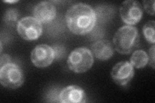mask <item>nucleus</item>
Here are the masks:
<instances>
[{
	"label": "nucleus",
	"instance_id": "f257e3e1",
	"mask_svg": "<svg viewBox=\"0 0 155 103\" xmlns=\"http://www.w3.org/2000/svg\"><path fill=\"white\" fill-rule=\"evenodd\" d=\"M67 25L76 35H85L92 31L96 23V13L90 5L80 3L71 7L66 13Z\"/></svg>",
	"mask_w": 155,
	"mask_h": 103
},
{
	"label": "nucleus",
	"instance_id": "4468645a",
	"mask_svg": "<svg viewBox=\"0 0 155 103\" xmlns=\"http://www.w3.org/2000/svg\"><path fill=\"white\" fill-rule=\"evenodd\" d=\"M19 12L16 8H9L5 13L3 21L9 26L14 27L18 23Z\"/></svg>",
	"mask_w": 155,
	"mask_h": 103
},
{
	"label": "nucleus",
	"instance_id": "9d476101",
	"mask_svg": "<svg viewBox=\"0 0 155 103\" xmlns=\"http://www.w3.org/2000/svg\"><path fill=\"white\" fill-rule=\"evenodd\" d=\"M33 15L41 23H48L55 18L56 8L50 2H42L34 8Z\"/></svg>",
	"mask_w": 155,
	"mask_h": 103
},
{
	"label": "nucleus",
	"instance_id": "ddd939ff",
	"mask_svg": "<svg viewBox=\"0 0 155 103\" xmlns=\"http://www.w3.org/2000/svg\"><path fill=\"white\" fill-rule=\"evenodd\" d=\"M154 27L155 22L154 20L147 21L143 27V33L145 40L149 43L154 44L155 36H154Z\"/></svg>",
	"mask_w": 155,
	"mask_h": 103
},
{
	"label": "nucleus",
	"instance_id": "9b49d317",
	"mask_svg": "<svg viewBox=\"0 0 155 103\" xmlns=\"http://www.w3.org/2000/svg\"><path fill=\"white\" fill-rule=\"evenodd\" d=\"M92 53L94 57L101 61H107L112 57L114 49L112 44L107 40L96 41L91 47Z\"/></svg>",
	"mask_w": 155,
	"mask_h": 103
},
{
	"label": "nucleus",
	"instance_id": "7ed1b4c3",
	"mask_svg": "<svg viewBox=\"0 0 155 103\" xmlns=\"http://www.w3.org/2000/svg\"><path fill=\"white\" fill-rule=\"evenodd\" d=\"M94 64L92 52L87 48H78L71 52L68 57L67 65L74 73H85L90 70Z\"/></svg>",
	"mask_w": 155,
	"mask_h": 103
},
{
	"label": "nucleus",
	"instance_id": "1a4fd4ad",
	"mask_svg": "<svg viewBox=\"0 0 155 103\" xmlns=\"http://www.w3.org/2000/svg\"><path fill=\"white\" fill-rule=\"evenodd\" d=\"M59 99L62 103H84L87 97L83 88L78 85H69L60 92Z\"/></svg>",
	"mask_w": 155,
	"mask_h": 103
},
{
	"label": "nucleus",
	"instance_id": "0eeeda50",
	"mask_svg": "<svg viewBox=\"0 0 155 103\" xmlns=\"http://www.w3.org/2000/svg\"><path fill=\"white\" fill-rule=\"evenodd\" d=\"M55 59L54 49L49 45L41 44L33 49L31 60L33 65L38 68H45L51 65Z\"/></svg>",
	"mask_w": 155,
	"mask_h": 103
},
{
	"label": "nucleus",
	"instance_id": "423d86ee",
	"mask_svg": "<svg viewBox=\"0 0 155 103\" xmlns=\"http://www.w3.org/2000/svg\"><path fill=\"white\" fill-rule=\"evenodd\" d=\"M120 14L122 20L127 25L132 26L141 20L143 16V8L138 2L127 0L121 5Z\"/></svg>",
	"mask_w": 155,
	"mask_h": 103
},
{
	"label": "nucleus",
	"instance_id": "a211bd4d",
	"mask_svg": "<svg viewBox=\"0 0 155 103\" xmlns=\"http://www.w3.org/2000/svg\"><path fill=\"white\" fill-rule=\"evenodd\" d=\"M4 2H6V3H15V2H17L16 1H14V2H12V1H5Z\"/></svg>",
	"mask_w": 155,
	"mask_h": 103
},
{
	"label": "nucleus",
	"instance_id": "f3484780",
	"mask_svg": "<svg viewBox=\"0 0 155 103\" xmlns=\"http://www.w3.org/2000/svg\"><path fill=\"white\" fill-rule=\"evenodd\" d=\"M11 63V56L8 54H3L1 56V60H0V66H3L5 65H7L8 63Z\"/></svg>",
	"mask_w": 155,
	"mask_h": 103
},
{
	"label": "nucleus",
	"instance_id": "f8f14e48",
	"mask_svg": "<svg viewBox=\"0 0 155 103\" xmlns=\"http://www.w3.org/2000/svg\"><path fill=\"white\" fill-rule=\"evenodd\" d=\"M149 62L148 54L143 50L134 51L130 57V63L136 68H143Z\"/></svg>",
	"mask_w": 155,
	"mask_h": 103
},
{
	"label": "nucleus",
	"instance_id": "39448f33",
	"mask_svg": "<svg viewBox=\"0 0 155 103\" xmlns=\"http://www.w3.org/2000/svg\"><path fill=\"white\" fill-rule=\"evenodd\" d=\"M17 31L19 36L27 41L38 40L43 33L41 23L31 16L24 17L19 20L17 24Z\"/></svg>",
	"mask_w": 155,
	"mask_h": 103
},
{
	"label": "nucleus",
	"instance_id": "6e6552de",
	"mask_svg": "<svg viewBox=\"0 0 155 103\" xmlns=\"http://www.w3.org/2000/svg\"><path fill=\"white\" fill-rule=\"evenodd\" d=\"M134 67L129 61H121L113 68L110 76L113 81L119 86H125L134 77Z\"/></svg>",
	"mask_w": 155,
	"mask_h": 103
},
{
	"label": "nucleus",
	"instance_id": "f03ea898",
	"mask_svg": "<svg viewBox=\"0 0 155 103\" xmlns=\"http://www.w3.org/2000/svg\"><path fill=\"white\" fill-rule=\"evenodd\" d=\"M138 29L135 27L125 25L120 27L115 33L113 43L116 50L122 54H129L139 43Z\"/></svg>",
	"mask_w": 155,
	"mask_h": 103
},
{
	"label": "nucleus",
	"instance_id": "20e7f679",
	"mask_svg": "<svg viewBox=\"0 0 155 103\" xmlns=\"http://www.w3.org/2000/svg\"><path fill=\"white\" fill-rule=\"evenodd\" d=\"M0 82L8 89H16L21 86L24 82L22 69L13 63L3 65L0 68Z\"/></svg>",
	"mask_w": 155,
	"mask_h": 103
},
{
	"label": "nucleus",
	"instance_id": "dca6fc26",
	"mask_svg": "<svg viewBox=\"0 0 155 103\" xmlns=\"http://www.w3.org/2000/svg\"><path fill=\"white\" fill-rule=\"evenodd\" d=\"M155 47L153 45L151 48H149V54H148V57H149V65L151 66L153 69H154V51H155Z\"/></svg>",
	"mask_w": 155,
	"mask_h": 103
},
{
	"label": "nucleus",
	"instance_id": "2eb2a0df",
	"mask_svg": "<svg viewBox=\"0 0 155 103\" xmlns=\"http://www.w3.org/2000/svg\"><path fill=\"white\" fill-rule=\"evenodd\" d=\"M154 0H150V1H143V4L144 8L150 15H154Z\"/></svg>",
	"mask_w": 155,
	"mask_h": 103
}]
</instances>
